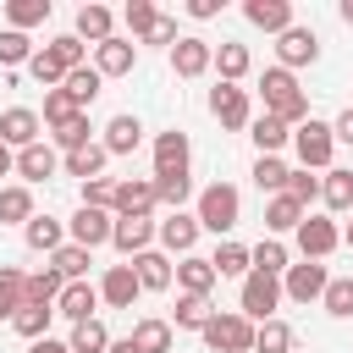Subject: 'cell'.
I'll list each match as a JSON object with an SVG mask.
<instances>
[{
    "label": "cell",
    "instance_id": "36",
    "mask_svg": "<svg viewBox=\"0 0 353 353\" xmlns=\"http://www.w3.org/2000/svg\"><path fill=\"white\" fill-rule=\"evenodd\" d=\"M66 347H72V353H105V347H110L105 320H99V314H94V320H77V325H72V336H66Z\"/></svg>",
    "mask_w": 353,
    "mask_h": 353
},
{
    "label": "cell",
    "instance_id": "46",
    "mask_svg": "<svg viewBox=\"0 0 353 353\" xmlns=\"http://www.w3.org/2000/svg\"><path fill=\"white\" fill-rule=\"evenodd\" d=\"M210 265H215V276H248V270H254L243 243H221V248L210 254Z\"/></svg>",
    "mask_w": 353,
    "mask_h": 353
},
{
    "label": "cell",
    "instance_id": "43",
    "mask_svg": "<svg viewBox=\"0 0 353 353\" xmlns=\"http://www.w3.org/2000/svg\"><path fill=\"white\" fill-rule=\"evenodd\" d=\"M50 265L61 270V281H83V276H88V248H77V243H61V248L50 254Z\"/></svg>",
    "mask_w": 353,
    "mask_h": 353
},
{
    "label": "cell",
    "instance_id": "35",
    "mask_svg": "<svg viewBox=\"0 0 353 353\" xmlns=\"http://www.w3.org/2000/svg\"><path fill=\"white\" fill-rule=\"evenodd\" d=\"M132 347L138 353H171V320H154V314L138 320L132 325Z\"/></svg>",
    "mask_w": 353,
    "mask_h": 353
},
{
    "label": "cell",
    "instance_id": "48",
    "mask_svg": "<svg viewBox=\"0 0 353 353\" xmlns=\"http://www.w3.org/2000/svg\"><path fill=\"white\" fill-rule=\"evenodd\" d=\"M17 309H22V270L0 265V320H11Z\"/></svg>",
    "mask_w": 353,
    "mask_h": 353
},
{
    "label": "cell",
    "instance_id": "47",
    "mask_svg": "<svg viewBox=\"0 0 353 353\" xmlns=\"http://www.w3.org/2000/svg\"><path fill=\"white\" fill-rule=\"evenodd\" d=\"M33 61V39L17 28H0V66H28Z\"/></svg>",
    "mask_w": 353,
    "mask_h": 353
},
{
    "label": "cell",
    "instance_id": "58",
    "mask_svg": "<svg viewBox=\"0 0 353 353\" xmlns=\"http://www.w3.org/2000/svg\"><path fill=\"white\" fill-rule=\"evenodd\" d=\"M331 138H336V143H353V105H347V110L331 121Z\"/></svg>",
    "mask_w": 353,
    "mask_h": 353
},
{
    "label": "cell",
    "instance_id": "18",
    "mask_svg": "<svg viewBox=\"0 0 353 353\" xmlns=\"http://www.w3.org/2000/svg\"><path fill=\"white\" fill-rule=\"evenodd\" d=\"M0 143H6V149H28V143H39V110L11 105V110L0 116Z\"/></svg>",
    "mask_w": 353,
    "mask_h": 353
},
{
    "label": "cell",
    "instance_id": "13",
    "mask_svg": "<svg viewBox=\"0 0 353 353\" xmlns=\"http://www.w3.org/2000/svg\"><path fill=\"white\" fill-rule=\"evenodd\" d=\"M154 237H160V254H193V243H199V215L171 210V215L154 226Z\"/></svg>",
    "mask_w": 353,
    "mask_h": 353
},
{
    "label": "cell",
    "instance_id": "60",
    "mask_svg": "<svg viewBox=\"0 0 353 353\" xmlns=\"http://www.w3.org/2000/svg\"><path fill=\"white\" fill-rule=\"evenodd\" d=\"M11 171H17V149H6V143H0V176H11Z\"/></svg>",
    "mask_w": 353,
    "mask_h": 353
},
{
    "label": "cell",
    "instance_id": "42",
    "mask_svg": "<svg viewBox=\"0 0 353 353\" xmlns=\"http://www.w3.org/2000/svg\"><path fill=\"white\" fill-rule=\"evenodd\" d=\"M287 165H281V154H259L254 160V182H259V193H287Z\"/></svg>",
    "mask_w": 353,
    "mask_h": 353
},
{
    "label": "cell",
    "instance_id": "10",
    "mask_svg": "<svg viewBox=\"0 0 353 353\" xmlns=\"http://www.w3.org/2000/svg\"><path fill=\"white\" fill-rule=\"evenodd\" d=\"M188 160H193V143L188 132H160L154 138V176H188Z\"/></svg>",
    "mask_w": 353,
    "mask_h": 353
},
{
    "label": "cell",
    "instance_id": "19",
    "mask_svg": "<svg viewBox=\"0 0 353 353\" xmlns=\"http://www.w3.org/2000/svg\"><path fill=\"white\" fill-rule=\"evenodd\" d=\"M55 171H61V154H55L50 143H28V149H17V176H22V188L55 176Z\"/></svg>",
    "mask_w": 353,
    "mask_h": 353
},
{
    "label": "cell",
    "instance_id": "50",
    "mask_svg": "<svg viewBox=\"0 0 353 353\" xmlns=\"http://www.w3.org/2000/svg\"><path fill=\"white\" fill-rule=\"evenodd\" d=\"M72 116H88V110H77L66 88H44V121H50V127H61V121H72Z\"/></svg>",
    "mask_w": 353,
    "mask_h": 353
},
{
    "label": "cell",
    "instance_id": "40",
    "mask_svg": "<svg viewBox=\"0 0 353 353\" xmlns=\"http://www.w3.org/2000/svg\"><path fill=\"white\" fill-rule=\"evenodd\" d=\"M254 353H292V325H287V320L254 325Z\"/></svg>",
    "mask_w": 353,
    "mask_h": 353
},
{
    "label": "cell",
    "instance_id": "55",
    "mask_svg": "<svg viewBox=\"0 0 353 353\" xmlns=\"http://www.w3.org/2000/svg\"><path fill=\"white\" fill-rule=\"evenodd\" d=\"M287 199H298V204L309 210V204L320 199V176H309V171H292V176H287Z\"/></svg>",
    "mask_w": 353,
    "mask_h": 353
},
{
    "label": "cell",
    "instance_id": "2",
    "mask_svg": "<svg viewBox=\"0 0 353 353\" xmlns=\"http://www.w3.org/2000/svg\"><path fill=\"white\" fill-rule=\"evenodd\" d=\"M237 215H243V199H237L232 182H210V188L199 193V232L226 237V232L237 226Z\"/></svg>",
    "mask_w": 353,
    "mask_h": 353
},
{
    "label": "cell",
    "instance_id": "45",
    "mask_svg": "<svg viewBox=\"0 0 353 353\" xmlns=\"http://www.w3.org/2000/svg\"><path fill=\"white\" fill-rule=\"evenodd\" d=\"M44 50H50V55H55V61H61L66 72H77V66H88V44H83L77 33H61V39H50Z\"/></svg>",
    "mask_w": 353,
    "mask_h": 353
},
{
    "label": "cell",
    "instance_id": "41",
    "mask_svg": "<svg viewBox=\"0 0 353 353\" xmlns=\"http://www.w3.org/2000/svg\"><path fill=\"white\" fill-rule=\"evenodd\" d=\"M6 22H11L17 33H28V28L50 22V0H11V6H6Z\"/></svg>",
    "mask_w": 353,
    "mask_h": 353
},
{
    "label": "cell",
    "instance_id": "21",
    "mask_svg": "<svg viewBox=\"0 0 353 353\" xmlns=\"http://www.w3.org/2000/svg\"><path fill=\"white\" fill-rule=\"evenodd\" d=\"M94 309H99V287H88V281H66L61 298H55V314H66L72 325L77 320H94Z\"/></svg>",
    "mask_w": 353,
    "mask_h": 353
},
{
    "label": "cell",
    "instance_id": "28",
    "mask_svg": "<svg viewBox=\"0 0 353 353\" xmlns=\"http://www.w3.org/2000/svg\"><path fill=\"white\" fill-rule=\"evenodd\" d=\"M215 72H221V83H237L248 66H254V55H248V44H237V39H221L215 44V61H210Z\"/></svg>",
    "mask_w": 353,
    "mask_h": 353
},
{
    "label": "cell",
    "instance_id": "8",
    "mask_svg": "<svg viewBox=\"0 0 353 353\" xmlns=\"http://www.w3.org/2000/svg\"><path fill=\"white\" fill-rule=\"evenodd\" d=\"M276 61H281V72H292V66H314L320 61V39H314V28H287V33H276Z\"/></svg>",
    "mask_w": 353,
    "mask_h": 353
},
{
    "label": "cell",
    "instance_id": "34",
    "mask_svg": "<svg viewBox=\"0 0 353 353\" xmlns=\"http://www.w3.org/2000/svg\"><path fill=\"white\" fill-rule=\"evenodd\" d=\"M50 320H55V309H39V303H22V309L11 314V331H17L22 342H39V336H50Z\"/></svg>",
    "mask_w": 353,
    "mask_h": 353
},
{
    "label": "cell",
    "instance_id": "14",
    "mask_svg": "<svg viewBox=\"0 0 353 353\" xmlns=\"http://www.w3.org/2000/svg\"><path fill=\"white\" fill-rule=\"evenodd\" d=\"M132 66H138V44L132 39H116L110 33L105 44H94V72L99 77H127Z\"/></svg>",
    "mask_w": 353,
    "mask_h": 353
},
{
    "label": "cell",
    "instance_id": "26",
    "mask_svg": "<svg viewBox=\"0 0 353 353\" xmlns=\"http://www.w3.org/2000/svg\"><path fill=\"white\" fill-rule=\"evenodd\" d=\"M248 138H254L259 154H281V149L292 143V127L276 121V116H254V121H248Z\"/></svg>",
    "mask_w": 353,
    "mask_h": 353
},
{
    "label": "cell",
    "instance_id": "22",
    "mask_svg": "<svg viewBox=\"0 0 353 353\" xmlns=\"http://www.w3.org/2000/svg\"><path fill=\"white\" fill-rule=\"evenodd\" d=\"M132 276H138L143 292H165V287L176 281V276H171V259H165L160 248H143V254L132 259Z\"/></svg>",
    "mask_w": 353,
    "mask_h": 353
},
{
    "label": "cell",
    "instance_id": "15",
    "mask_svg": "<svg viewBox=\"0 0 353 353\" xmlns=\"http://www.w3.org/2000/svg\"><path fill=\"white\" fill-rule=\"evenodd\" d=\"M110 226H116L110 210H88V204H77V215H72V243L94 254L99 243H110Z\"/></svg>",
    "mask_w": 353,
    "mask_h": 353
},
{
    "label": "cell",
    "instance_id": "29",
    "mask_svg": "<svg viewBox=\"0 0 353 353\" xmlns=\"http://www.w3.org/2000/svg\"><path fill=\"white\" fill-rule=\"evenodd\" d=\"M309 210L298 204V199H287V193H276L270 204H265V232L270 237H281V232H298V221H303Z\"/></svg>",
    "mask_w": 353,
    "mask_h": 353
},
{
    "label": "cell",
    "instance_id": "61",
    "mask_svg": "<svg viewBox=\"0 0 353 353\" xmlns=\"http://www.w3.org/2000/svg\"><path fill=\"white\" fill-rule=\"evenodd\" d=\"M105 353H138V347H132V336H110V347H105Z\"/></svg>",
    "mask_w": 353,
    "mask_h": 353
},
{
    "label": "cell",
    "instance_id": "20",
    "mask_svg": "<svg viewBox=\"0 0 353 353\" xmlns=\"http://www.w3.org/2000/svg\"><path fill=\"white\" fill-rule=\"evenodd\" d=\"M171 276H176V287H182L188 298H210V287L221 281V276H215V265H210V259H199V254H182V265H176Z\"/></svg>",
    "mask_w": 353,
    "mask_h": 353
},
{
    "label": "cell",
    "instance_id": "5",
    "mask_svg": "<svg viewBox=\"0 0 353 353\" xmlns=\"http://www.w3.org/2000/svg\"><path fill=\"white\" fill-rule=\"evenodd\" d=\"M276 303H281V276H259V270H248L243 276V320H254V325H265V320H276Z\"/></svg>",
    "mask_w": 353,
    "mask_h": 353
},
{
    "label": "cell",
    "instance_id": "16",
    "mask_svg": "<svg viewBox=\"0 0 353 353\" xmlns=\"http://www.w3.org/2000/svg\"><path fill=\"white\" fill-rule=\"evenodd\" d=\"M336 243H342L336 221H325V215H303V221H298V248H303V259H325Z\"/></svg>",
    "mask_w": 353,
    "mask_h": 353
},
{
    "label": "cell",
    "instance_id": "62",
    "mask_svg": "<svg viewBox=\"0 0 353 353\" xmlns=\"http://www.w3.org/2000/svg\"><path fill=\"white\" fill-rule=\"evenodd\" d=\"M336 11H342V22H347V28H353V0H342V6H336Z\"/></svg>",
    "mask_w": 353,
    "mask_h": 353
},
{
    "label": "cell",
    "instance_id": "39",
    "mask_svg": "<svg viewBox=\"0 0 353 353\" xmlns=\"http://www.w3.org/2000/svg\"><path fill=\"white\" fill-rule=\"evenodd\" d=\"M248 265H254L259 276H287V248H281V237H265L259 248H248Z\"/></svg>",
    "mask_w": 353,
    "mask_h": 353
},
{
    "label": "cell",
    "instance_id": "27",
    "mask_svg": "<svg viewBox=\"0 0 353 353\" xmlns=\"http://www.w3.org/2000/svg\"><path fill=\"white\" fill-rule=\"evenodd\" d=\"M39 210H33V188H22V182H11V188H0V226H28Z\"/></svg>",
    "mask_w": 353,
    "mask_h": 353
},
{
    "label": "cell",
    "instance_id": "49",
    "mask_svg": "<svg viewBox=\"0 0 353 353\" xmlns=\"http://www.w3.org/2000/svg\"><path fill=\"white\" fill-rule=\"evenodd\" d=\"M28 72H33V83H44V88H61V83H66V66H61V61H55L50 50H33Z\"/></svg>",
    "mask_w": 353,
    "mask_h": 353
},
{
    "label": "cell",
    "instance_id": "52",
    "mask_svg": "<svg viewBox=\"0 0 353 353\" xmlns=\"http://www.w3.org/2000/svg\"><path fill=\"white\" fill-rule=\"evenodd\" d=\"M188 193H193V182H188V176H154V204L182 210V204H188Z\"/></svg>",
    "mask_w": 353,
    "mask_h": 353
},
{
    "label": "cell",
    "instance_id": "63",
    "mask_svg": "<svg viewBox=\"0 0 353 353\" xmlns=\"http://www.w3.org/2000/svg\"><path fill=\"white\" fill-rule=\"evenodd\" d=\"M342 243H347V248H353V210H347V232H342Z\"/></svg>",
    "mask_w": 353,
    "mask_h": 353
},
{
    "label": "cell",
    "instance_id": "44",
    "mask_svg": "<svg viewBox=\"0 0 353 353\" xmlns=\"http://www.w3.org/2000/svg\"><path fill=\"white\" fill-rule=\"evenodd\" d=\"M320 303H325V314L347 320V314H353V276H331L325 292H320Z\"/></svg>",
    "mask_w": 353,
    "mask_h": 353
},
{
    "label": "cell",
    "instance_id": "53",
    "mask_svg": "<svg viewBox=\"0 0 353 353\" xmlns=\"http://www.w3.org/2000/svg\"><path fill=\"white\" fill-rule=\"evenodd\" d=\"M154 17H160V11H154L149 0H127V6H121V22L132 28V44H138V39H143V33L154 28Z\"/></svg>",
    "mask_w": 353,
    "mask_h": 353
},
{
    "label": "cell",
    "instance_id": "51",
    "mask_svg": "<svg viewBox=\"0 0 353 353\" xmlns=\"http://www.w3.org/2000/svg\"><path fill=\"white\" fill-rule=\"evenodd\" d=\"M88 132H94V127H88V116H72V121H61V127H55V149H61V154H72V149L94 143Z\"/></svg>",
    "mask_w": 353,
    "mask_h": 353
},
{
    "label": "cell",
    "instance_id": "9",
    "mask_svg": "<svg viewBox=\"0 0 353 353\" xmlns=\"http://www.w3.org/2000/svg\"><path fill=\"white\" fill-rule=\"evenodd\" d=\"M210 61H215V44L199 39V33H182V39L171 44V72H176V77H204Z\"/></svg>",
    "mask_w": 353,
    "mask_h": 353
},
{
    "label": "cell",
    "instance_id": "56",
    "mask_svg": "<svg viewBox=\"0 0 353 353\" xmlns=\"http://www.w3.org/2000/svg\"><path fill=\"white\" fill-rule=\"evenodd\" d=\"M176 39H182V33H176V17H165V11H160V17H154V28H149L138 44H176Z\"/></svg>",
    "mask_w": 353,
    "mask_h": 353
},
{
    "label": "cell",
    "instance_id": "57",
    "mask_svg": "<svg viewBox=\"0 0 353 353\" xmlns=\"http://www.w3.org/2000/svg\"><path fill=\"white\" fill-rule=\"evenodd\" d=\"M188 17L193 22H210V17H221V0H188Z\"/></svg>",
    "mask_w": 353,
    "mask_h": 353
},
{
    "label": "cell",
    "instance_id": "11",
    "mask_svg": "<svg viewBox=\"0 0 353 353\" xmlns=\"http://www.w3.org/2000/svg\"><path fill=\"white\" fill-rule=\"evenodd\" d=\"M110 215H154V176H116Z\"/></svg>",
    "mask_w": 353,
    "mask_h": 353
},
{
    "label": "cell",
    "instance_id": "31",
    "mask_svg": "<svg viewBox=\"0 0 353 353\" xmlns=\"http://www.w3.org/2000/svg\"><path fill=\"white\" fill-rule=\"evenodd\" d=\"M105 160H110V154H105V143H83V149H72L61 165H66V176H77V182H94V176L105 171Z\"/></svg>",
    "mask_w": 353,
    "mask_h": 353
},
{
    "label": "cell",
    "instance_id": "17",
    "mask_svg": "<svg viewBox=\"0 0 353 353\" xmlns=\"http://www.w3.org/2000/svg\"><path fill=\"white\" fill-rule=\"evenodd\" d=\"M138 276H132V265H110L105 270V281H99V303H110V309H132L138 303Z\"/></svg>",
    "mask_w": 353,
    "mask_h": 353
},
{
    "label": "cell",
    "instance_id": "3",
    "mask_svg": "<svg viewBox=\"0 0 353 353\" xmlns=\"http://www.w3.org/2000/svg\"><path fill=\"white\" fill-rule=\"evenodd\" d=\"M199 336H204V347H210V353H254V320H243L237 309H232V314H221V309H215V314H210V325H204Z\"/></svg>",
    "mask_w": 353,
    "mask_h": 353
},
{
    "label": "cell",
    "instance_id": "30",
    "mask_svg": "<svg viewBox=\"0 0 353 353\" xmlns=\"http://www.w3.org/2000/svg\"><path fill=\"white\" fill-rule=\"evenodd\" d=\"M22 237H28V248H33V254H55V248L66 243V226H61L55 215H33V221L22 226Z\"/></svg>",
    "mask_w": 353,
    "mask_h": 353
},
{
    "label": "cell",
    "instance_id": "24",
    "mask_svg": "<svg viewBox=\"0 0 353 353\" xmlns=\"http://www.w3.org/2000/svg\"><path fill=\"white\" fill-rule=\"evenodd\" d=\"M61 270L55 265H44V270H33V276H22V303H39V309H55V298H61Z\"/></svg>",
    "mask_w": 353,
    "mask_h": 353
},
{
    "label": "cell",
    "instance_id": "37",
    "mask_svg": "<svg viewBox=\"0 0 353 353\" xmlns=\"http://www.w3.org/2000/svg\"><path fill=\"white\" fill-rule=\"evenodd\" d=\"M210 314H215L210 298H188V292H182V298H176V314H171V331H204Z\"/></svg>",
    "mask_w": 353,
    "mask_h": 353
},
{
    "label": "cell",
    "instance_id": "23",
    "mask_svg": "<svg viewBox=\"0 0 353 353\" xmlns=\"http://www.w3.org/2000/svg\"><path fill=\"white\" fill-rule=\"evenodd\" d=\"M243 17H248L254 28H265V33H287V28H292V0H248Z\"/></svg>",
    "mask_w": 353,
    "mask_h": 353
},
{
    "label": "cell",
    "instance_id": "32",
    "mask_svg": "<svg viewBox=\"0 0 353 353\" xmlns=\"http://www.w3.org/2000/svg\"><path fill=\"white\" fill-rule=\"evenodd\" d=\"M110 28H116V17H110V6H83L77 11V39H88V44H105L110 39Z\"/></svg>",
    "mask_w": 353,
    "mask_h": 353
},
{
    "label": "cell",
    "instance_id": "7",
    "mask_svg": "<svg viewBox=\"0 0 353 353\" xmlns=\"http://www.w3.org/2000/svg\"><path fill=\"white\" fill-rule=\"evenodd\" d=\"M325 281H331V270H325L320 259L287 265V276H281V298H292V303H314V298L325 292Z\"/></svg>",
    "mask_w": 353,
    "mask_h": 353
},
{
    "label": "cell",
    "instance_id": "12",
    "mask_svg": "<svg viewBox=\"0 0 353 353\" xmlns=\"http://www.w3.org/2000/svg\"><path fill=\"white\" fill-rule=\"evenodd\" d=\"M154 226H160L154 215H116V226H110V243H116L127 259H138V254L154 243Z\"/></svg>",
    "mask_w": 353,
    "mask_h": 353
},
{
    "label": "cell",
    "instance_id": "59",
    "mask_svg": "<svg viewBox=\"0 0 353 353\" xmlns=\"http://www.w3.org/2000/svg\"><path fill=\"white\" fill-rule=\"evenodd\" d=\"M28 353H72V347H66V342H55V336H39Z\"/></svg>",
    "mask_w": 353,
    "mask_h": 353
},
{
    "label": "cell",
    "instance_id": "1",
    "mask_svg": "<svg viewBox=\"0 0 353 353\" xmlns=\"http://www.w3.org/2000/svg\"><path fill=\"white\" fill-rule=\"evenodd\" d=\"M259 99H265V116H276V121H287V127L309 121V94H303L298 77L281 72V66H270V72L259 77Z\"/></svg>",
    "mask_w": 353,
    "mask_h": 353
},
{
    "label": "cell",
    "instance_id": "6",
    "mask_svg": "<svg viewBox=\"0 0 353 353\" xmlns=\"http://www.w3.org/2000/svg\"><path fill=\"white\" fill-rule=\"evenodd\" d=\"M210 116H215L226 132L248 127V121H254V110H248V88H237V83H215V88H210Z\"/></svg>",
    "mask_w": 353,
    "mask_h": 353
},
{
    "label": "cell",
    "instance_id": "4",
    "mask_svg": "<svg viewBox=\"0 0 353 353\" xmlns=\"http://www.w3.org/2000/svg\"><path fill=\"white\" fill-rule=\"evenodd\" d=\"M292 149L303 160V171H331V154H336V138H331V121H298L292 127Z\"/></svg>",
    "mask_w": 353,
    "mask_h": 353
},
{
    "label": "cell",
    "instance_id": "33",
    "mask_svg": "<svg viewBox=\"0 0 353 353\" xmlns=\"http://www.w3.org/2000/svg\"><path fill=\"white\" fill-rule=\"evenodd\" d=\"M66 94H72V105L77 110H88L94 99H99V88H105V77L94 72V66H77V72H66V83H61Z\"/></svg>",
    "mask_w": 353,
    "mask_h": 353
},
{
    "label": "cell",
    "instance_id": "38",
    "mask_svg": "<svg viewBox=\"0 0 353 353\" xmlns=\"http://www.w3.org/2000/svg\"><path fill=\"white\" fill-rule=\"evenodd\" d=\"M320 199H325L336 215H347V210H353V171H336V165H331L325 182H320Z\"/></svg>",
    "mask_w": 353,
    "mask_h": 353
},
{
    "label": "cell",
    "instance_id": "54",
    "mask_svg": "<svg viewBox=\"0 0 353 353\" xmlns=\"http://www.w3.org/2000/svg\"><path fill=\"white\" fill-rule=\"evenodd\" d=\"M83 204H88V210H110V204H116V176H94V182H83Z\"/></svg>",
    "mask_w": 353,
    "mask_h": 353
},
{
    "label": "cell",
    "instance_id": "25",
    "mask_svg": "<svg viewBox=\"0 0 353 353\" xmlns=\"http://www.w3.org/2000/svg\"><path fill=\"white\" fill-rule=\"evenodd\" d=\"M138 138H143V121H138V116H127V110H121V116H110V121H105V154H132V149H138Z\"/></svg>",
    "mask_w": 353,
    "mask_h": 353
}]
</instances>
